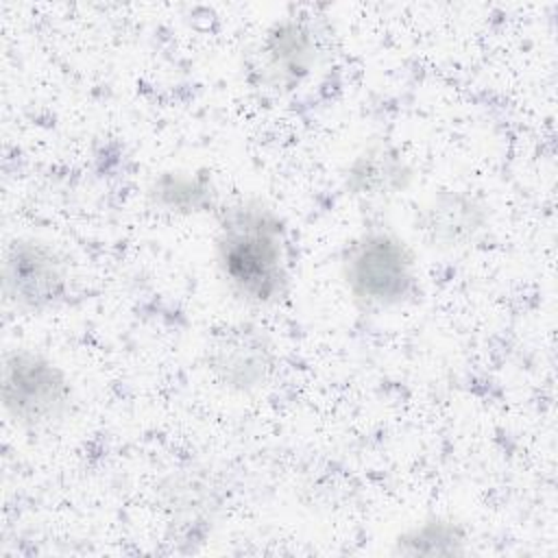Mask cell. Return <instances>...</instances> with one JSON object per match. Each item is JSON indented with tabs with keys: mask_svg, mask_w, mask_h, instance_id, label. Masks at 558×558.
Wrapping results in <instances>:
<instances>
[{
	"mask_svg": "<svg viewBox=\"0 0 558 558\" xmlns=\"http://www.w3.org/2000/svg\"><path fill=\"white\" fill-rule=\"evenodd\" d=\"M340 281L362 310L399 307L418 290L414 248L390 227H364L340 253Z\"/></svg>",
	"mask_w": 558,
	"mask_h": 558,
	"instance_id": "7a4b0ae2",
	"label": "cell"
},
{
	"mask_svg": "<svg viewBox=\"0 0 558 558\" xmlns=\"http://www.w3.org/2000/svg\"><path fill=\"white\" fill-rule=\"evenodd\" d=\"M469 551V530L464 523L442 517L429 514L421 521H414L405 530H401L392 541V554L397 556H464Z\"/></svg>",
	"mask_w": 558,
	"mask_h": 558,
	"instance_id": "30bf717a",
	"label": "cell"
},
{
	"mask_svg": "<svg viewBox=\"0 0 558 558\" xmlns=\"http://www.w3.org/2000/svg\"><path fill=\"white\" fill-rule=\"evenodd\" d=\"M414 170L403 153L388 140H371L342 172L344 192L364 205L386 203L412 185Z\"/></svg>",
	"mask_w": 558,
	"mask_h": 558,
	"instance_id": "ba28073f",
	"label": "cell"
},
{
	"mask_svg": "<svg viewBox=\"0 0 558 558\" xmlns=\"http://www.w3.org/2000/svg\"><path fill=\"white\" fill-rule=\"evenodd\" d=\"M72 290L68 257L50 242L20 235L2 259L4 301L22 314H44L63 305Z\"/></svg>",
	"mask_w": 558,
	"mask_h": 558,
	"instance_id": "277c9868",
	"label": "cell"
},
{
	"mask_svg": "<svg viewBox=\"0 0 558 558\" xmlns=\"http://www.w3.org/2000/svg\"><path fill=\"white\" fill-rule=\"evenodd\" d=\"M211 381L231 395H251L268 384L277 366L270 333L255 320H231L216 327L203 347Z\"/></svg>",
	"mask_w": 558,
	"mask_h": 558,
	"instance_id": "5b68a950",
	"label": "cell"
},
{
	"mask_svg": "<svg viewBox=\"0 0 558 558\" xmlns=\"http://www.w3.org/2000/svg\"><path fill=\"white\" fill-rule=\"evenodd\" d=\"M416 240L438 253L473 246L490 227V207L469 190H438L414 214Z\"/></svg>",
	"mask_w": 558,
	"mask_h": 558,
	"instance_id": "8992f818",
	"label": "cell"
},
{
	"mask_svg": "<svg viewBox=\"0 0 558 558\" xmlns=\"http://www.w3.org/2000/svg\"><path fill=\"white\" fill-rule=\"evenodd\" d=\"M0 397L7 418L24 432H44L63 423L74 408V384L48 353L13 347L2 355Z\"/></svg>",
	"mask_w": 558,
	"mask_h": 558,
	"instance_id": "3957f363",
	"label": "cell"
},
{
	"mask_svg": "<svg viewBox=\"0 0 558 558\" xmlns=\"http://www.w3.org/2000/svg\"><path fill=\"white\" fill-rule=\"evenodd\" d=\"M214 264L227 290L246 305L268 307L290 290V238L281 216L257 198L220 211Z\"/></svg>",
	"mask_w": 558,
	"mask_h": 558,
	"instance_id": "6da1fadb",
	"label": "cell"
},
{
	"mask_svg": "<svg viewBox=\"0 0 558 558\" xmlns=\"http://www.w3.org/2000/svg\"><path fill=\"white\" fill-rule=\"evenodd\" d=\"M320 33L310 15H286L268 26L259 41V68L277 89H294L316 68Z\"/></svg>",
	"mask_w": 558,
	"mask_h": 558,
	"instance_id": "52a82bcc",
	"label": "cell"
},
{
	"mask_svg": "<svg viewBox=\"0 0 558 558\" xmlns=\"http://www.w3.org/2000/svg\"><path fill=\"white\" fill-rule=\"evenodd\" d=\"M148 203L170 216H196L218 205V190L207 170H163L146 187Z\"/></svg>",
	"mask_w": 558,
	"mask_h": 558,
	"instance_id": "9c48e42d",
	"label": "cell"
}]
</instances>
